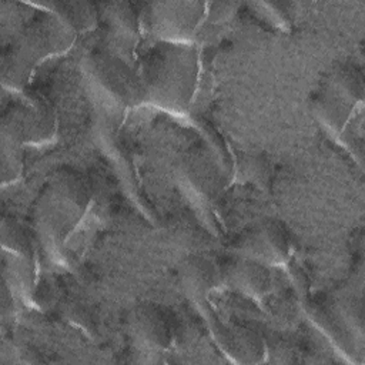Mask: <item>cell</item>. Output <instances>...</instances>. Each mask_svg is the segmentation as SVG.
I'll list each match as a JSON object with an SVG mask.
<instances>
[{
	"label": "cell",
	"instance_id": "cell-1",
	"mask_svg": "<svg viewBox=\"0 0 365 365\" xmlns=\"http://www.w3.org/2000/svg\"><path fill=\"white\" fill-rule=\"evenodd\" d=\"M198 71L194 46L158 40L141 57L138 76L143 100L170 111H184L195 94Z\"/></svg>",
	"mask_w": 365,
	"mask_h": 365
},
{
	"label": "cell",
	"instance_id": "cell-2",
	"mask_svg": "<svg viewBox=\"0 0 365 365\" xmlns=\"http://www.w3.org/2000/svg\"><path fill=\"white\" fill-rule=\"evenodd\" d=\"M88 202V188L80 175L58 173L40 191L34 207L36 224L47 238L64 241L86 214Z\"/></svg>",
	"mask_w": 365,
	"mask_h": 365
},
{
	"label": "cell",
	"instance_id": "cell-3",
	"mask_svg": "<svg viewBox=\"0 0 365 365\" xmlns=\"http://www.w3.org/2000/svg\"><path fill=\"white\" fill-rule=\"evenodd\" d=\"M73 33L67 23L44 17L31 23L11 44L10 53L4 56L3 76H10L11 86L24 80L30 70L44 57L57 54L70 47Z\"/></svg>",
	"mask_w": 365,
	"mask_h": 365
},
{
	"label": "cell",
	"instance_id": "cell-4",
	"mask_svg": "<svg viewBox=\"0 0 365 365\" xmlns=\"http://www.w3.org/2000/svg\"><path fill=\"white\" fill-rule=\"evenodd\" d=\"M56 131V115L44 97L16 93L3 107L1 134L23 144L43 143Z\"/></svg>",
	"mask_w": 365,
	"mask_h": 365
},
{
	"label": "cell",
	"instance_id": "cell-5",
	"mask_svg": "<svg viewBox=\"0 0 365 365\" xmlns=\"http://www.w3.org/2000/svg\"><path fill=\"white\" fill-rule=\"evenodd\" d=\"M204 4L198 1H160L147 4L143 24L163 41H185L204 17Z\"/></svg>",
	"mask_w": 365,
	"mask_h": 365
},
{
	"label": "cell",
	"instance_id": "cell-6",
	"mask_svg": "<svg viewBox=\"0 0 365 365\" xmlns=\"http://www.w3.org/2000/svg\"><path fill=\"white\" fill-rule=\"evenodd\" d=\"M88 71L97 88L115 103L130 104L143 100L140 76L135 74L120 57L113 54H94Z\"/></svg>",
	"mask_w": 365,
	"mask_h": 365
},
{
	"label": "cell",
	"instance_id": "cell-7",
	"mask_svg": "<svg viewBox=\"0 0 365 365\" xmlns=\"http://www.w3.org/2000/svg\"><path fill=\"white\" fill-rule=\"evenodd\" d=\"M361 81L355 74L339 71L318 91L315 107L319 118L332 130L341 128L349 118L362 94Z\"/></svg>",
	"mask_w": 365,
	"mask_h": 365
},
{
	"label": "cell",
	"instance_id": "cell-8",
	"mask_svg": "<svg viewBox=\"0 0 365 365\" xmlns=\"http://www.w3.org/2000/svg\"><path fill=\"white\" fill-rule=\"evenodd\" d=\"M237 250L264 264H281L288 258L289 241L287 231L277 221L265 220L238 237Z\"/></svg>",
	"mask_w": 365,
	"mask_h": 365
},
{
	"label": "cell",
	"instance_id": "cell-9",
	"mask_svg": "<svg viewBox=\"0 0 365 365\" xmlns=\"http://www.w3.org/2000/svg\"><path fill=\"white\" fill-rule=\"evenodd\" d=\"M221 282L248 297H261L271 288V275L267 264L251 257L228 255L218 264Z\"/></svg>",
	"mask_w": 365,
	"mask_h": 365
},
{
	"label": "cell",
	"instance_id": "cell-10",
	"mask_svg": "<svg viewBox=\"0 0 365 365\" xmlns=\"http://www.w3.org/2000/svg\"><path fill=\"white\" fill-rule=\"evenodd\" d=\"M128 327L134 338L151 349H165L173 341L171 321L163 307L154 302L135 305L130 312Z\"/></svg>",
	"mask_w": 365,
	"mask_h": 365
},
{
	"label": "cell",
	"instance_id": "cell-11",
	"mask_svg": "<svg viewBox=\"0 0 365 365\" xmlns=\"http://www.w3.org/2000/svg\"><path fill=\"white\" fill-rule=\"evenodd\" d=\"M178 284L194 299L204 298L221 282L218 264L202 255H190L180 262Z\"/></svg>",
	"mask_w": 365,
	"mask_h": 365
},
{
	"label": "cell",
	"instance_id": "cell-12",
	"mask_svg": "<svg viewBox=\"0 0 365 365\" xmlns=\"http://www.w3.org/2000/svg\"><path fill=\"white\" fill-rule=\"evenodd\" d=\"M218 341L227 355L237 362L257 364L265 356L262 336L250 328H224L218 332Z\"/></svg>",
	"mask_w": 365,
	"mask_h": 365
},
{
	"label": "cell",
	"instance_id": "cell-13",
	"mask_svg": "<svg viewBox=\"0 0 365 365\" xmlns=\"http://www.w3.org/2000/svg\"><path fill=\"white\" fill-rule=\"evenodd\" d=\"M101 20L115 43L131 46L138 37V17L128 3H110L101 11Z\"/></svg>",
	"mask_w": 365,
	"mask_h": 365
},
{
	"label": "cell",
	"instance_id": "cell-14",
	"mask_svg": "<svg viewBox=\"0 0 365 365\" xmlns=\"http://www.w3.org/2000/svg\"><path fill=\"white\" fill-rule=\"evenodd\" d=\"M1 240L4 248H9L11 254H17L19 257L31 261L33 259V248L31 242L24 232V230L11 220H3L1 222Z\"/></svg>",
	"mask_w": 365,
	"mask_h": 365
},
{
	"label": "cell",
	"instance_id": "cell-15",
	"mask_svg": "<svg viewBox=\"0 0 365 365\" xmlns=\"http://www.w3.org/2000/svg\"><path fill=\"white\" fill-rule=\"evenodd\" d=\"M21 144L6 134H1V173L3 182L13 181L23 167Z\"/></svg>",
	"mask_w": 365,
	"mask_h": 365
}]
</instances>
